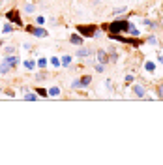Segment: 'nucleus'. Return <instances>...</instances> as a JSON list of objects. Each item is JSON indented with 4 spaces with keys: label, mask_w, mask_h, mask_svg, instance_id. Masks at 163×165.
Returning a JSON list of instances; mask_svg holds the SVG:
<instances>
[{
    "label": "nucleus",
    "mask_w": 163,
    "mask_h": 165,
    "mask_svg": "<svg viewBox=\"0 0 163 165\" xmlns=\"http://www.w3.org/2000/svg\"><path fill=\"white\" fill-rule=\"evenodd\" d=\"M127 26H130V21L127 19H116L109 25H103L101 28L107 30L109 34H127Z\"/></svg>",
    "instance_id": "1"
},
{
    "label": "nucleus",
    "mask_w": 163,
    "mask_h": 165,
    "mask_svg": "<svg viewBox=\"0 0 163 165\" xmlns=\"http://www.w3.org/2000/svg\"><path fill=\"white\" fill-rule=\"evenodd\" d=\"M109 38L111 40H115V41H120V43H126V45H131V47H141L143 45V40H139V38H126V36L122 34H109Z\"/></svg>",
    "instance_id": "2"
},
{
    "label": "nucleus",
    "mask_w": 163,
    "mask_h": 165,
    "mask_svg": "<svg viewBox=\"0 0 163 165\" xmlns=\"http://www.w3.org/2000/svg\"><path fill=\"white\" fill-rule=\"evenodd\" d=\"M75 30L79 32L83 38H94L96 32H98V26L96 25H77Z\"/></svg>",
    "instance_id": "3"
},
{
    "label": "nucleus",
    "mask_w": 163,
    "mask_h": 165,
    "mask_svg": "<svg viewBox=\"0 0 163 165\" xmlns=\"http://www.w3.org/2000/svg\"><path fill=\"white\" fill-rule=\"evenodd\" d=\"M26 32L30 34V36H36V38H47L49 32L45 30L43 26H34V25H28L26 26Z\"/></svg>",
    "instance_id": "4"
},
{
    "label": "nucleus",
    "mask_w": 163,
    "mask_h": 165,
    "mask_svg": "<svg viewBox=\"0 0 163 165\" xmlns=\"http://www.w3.org/2000/svg\"><path fill=\"white\" fill-rule=\"evenodd\" d=\"M90 83H92V77L90 75H83L81 79H75V81L71 83V88H86Z\"/></svg>",
    "instance_id": "5"
},
{
    "label": "nucleus",
    "mask_w": 163,
    "mask_h": 165,
    "mask_svg": "<svg viewBox=\"0 0 163 165\" xmlns=\"http://www.w3.org/2000/svg\"><path fill=\"white\" fill-rule=\"evenodd\" d=\"M6 19H8L10 23H15L17 26H21V25H23V19H21V13H19V10H10L8 13H6Z\"/></svg>",
    "instance_id": "6"
},
{
    "label": "nucleus",
    "mask_w": 163,
    "mask_h": 165,
    "mask_svg": "<svg viewBox=\"0 0 163 165\" xmlns=\"http://www.w3.org/2000/svg\"><path fill=\"white\" fill-rule=\"evenodd\" d=\"M131 90L137 98H146V90H144V87H141V84H133Z\"/></svg>",
    "instance_id": "7"
},
{
    "label": "nucleus",
    "mask_w": 163,
    "mask_h": 165,
    "mask_svg": "<svg viewBox=\"0 0 163 165\" xmlns=\"http://www.w3.org/2000/svg\"><path fill=\"white\" fill-rule=\"evenodd\" d=\"M69 41H71V43L73 45H83V41H84V38H83V36L81 34H71V36H69Z\"/></svg>",
    "instance_id": "8"
},
{
    "label": "nucleus",
    "mask_w": 163,
    "mask_h": 165,
    "mask_svg": "<svg viewBox=\"0 0 163 165\" xmlns=\"http://www.w3.org/2000/svg\"><path fill=\"white\" fill-rule=\"evenodd\" d=\"M6 62H8V64H10V66H11V68H15V66H17V64L21 62V58H19V56H17V55H8V56H6Z\"/></svg>",
    "instance_id": "9"
},
{
    "label": "nucleus",
    "mask_w": 163,
    "mask_h": 165,
    "mask_svg": "<svg viewBox=\"0 0 163 165\" xmlns=\"http://www.w3.org/2000/svg\"><path fill=\"white\" fill-rule=\"evenodd\" d=\"M98 62H100V64H103V66L109 62V55L105 53L103 49H100V51H98Z\"/></svg>",
    "instance_id": "10"
},
{
    "label": "nucleus",
    "mask_w": 163,
    "mask_h": 165,
    "mask_svg": "<svg viewBox=\"0 0 163 165\" xmlns=\"http://www.w3.org/2000/svg\"><path fill=\"white\" fill-rule=\"evenodd\" d=\"M127 34L130 36H133V38H139L141 36V32H139V28L133 25V23H130V26H127Z\"/></svg>",
    "instance_id": "11"
},
{
    "label": "nucleus",
    "mask_w": 163,
    "mask_h": 165,
    "mask_svg": "<svg viewBox=\"0 0 163 165\" xmlns=\"http://www.w3.org/2000/svg\"><path fill=\"white\" fill-rule=\"evenodd\" d=\"M10 69H11V66H10V64L6 62V58H4L2 62H0V73H2V75H6V73H8Z\"/></svg>",
    "instance_id": "12"
},
{
    "label": "nucleus",
    "mask_w": 163,
    "mask_h": 165,
    "mask_svg": "<svg viewBox=\"0 0 163 165\" xmlns=\"http://www.w3.org/2000/svg\"><path fill=\"white\" fill-rule=\"evenodd\" d=\"M60 66H64V68H69V66H71V56H69V55L62 56V60H60Z\"/></svg>",
    "instance_id": "13"
},
{
    "label": "nucleus",
    "mask_w": 163,
    "mask_h": 165,
    "mask_svg": "<svg viewBox=\"0 0 163 165\" xmlns=\"http://www.w3.org/2000/svg\"><path fill=\"white\" fill-rule=\"evenodd\" d=\"M77 56H79V58H83V56H90V51L86 47H81L79 51H77Z\"/></svg>",
    "instance_id": "14"
},
{
    "label": "nucleus",
    "mask_w": 163,
    "mask_h": 165,
    "mask_svg": "<svg viewBox=\"0 0 163 165\" xmlns=\"http://www.w3.org/2000/svg\"><path fill=\"white\" fill-rule=\"evenodd\" d=\"M144 69L150 71V73H154V71H156V64H154V62H146V64H144Z\"/></svg>",
    "instance_id": "15"
},
{
    "label": "nucleus",
    "mask_w": 163,
    "mask_h": 165,
    "mask_svg": "<svg viewBox=\"0 0 163 165\" xmlns=\"http://www.w3.org/2000/svg\"><path fill=\"white\" fill-rule=\"evenodd\" d=\"M2 32H4V34H10V32H13V25H10V23H6V25L2 26Z\"/></svg>",
    "instance_id": "16"
},
{
    "label": "nucleus",
    "mask_w": 163,
    "mask_h": 165,
    "mask_svg": "<svg viewBox=\"0 0 163 165\" xmlns=\"http://www.w3.org/2000/svg\"><path fill=\"white\" fill-rule=\"evenodd\" d=\"M47 64H49V60H47V58H39V60H38V64H36V66H38V68H41V69H43V68H47Z\"/></svg>",
    "instance_id": "17"
},
{
    "label": "nucleus",
    "mask_w": 163,
    "mask_h": 165,
    "mask_svg": "<svg viewBox=\"0 0 163 165\" xmlns=\"http://www.w3.org/2000/svg\"><path fill=\"white\" fill-rule=\"evenodd\" d=\"M109 60H111V62H116V60H118V55H116V51H115V47H111V56H109Z\"/></svg>",
    "instance_id": "18"
},
{
    "label": "nucleus",
    "mask_w": 163,
    "mask_h": 165,
    "mask_svg": "<svg viewBox=\"0 0 163 165\" xmlns=\"http://www.w3.org/2000/svg\"><path fill=\"white\" fill-rule=\"evenodd\" d=\"M25 68L26 69H34V68H36V62H34V60H25Z\"/></svg>",
    "instance_id": "19"
},
{
    "label": "nucleus",
    "mask_w": 163,
    "mask_h": 165,
    "mask_svg": "<svg viewBox=\"0 0 163 165\" xmlns=\"http://www.w3.org/2000/svg\"><path fill=\"white\" fill-rule=\"evenodd\" d=\"M49 96H60V88L58 87H53L51 90H49Z\"/></svg>",
    "instance_id": "20"
},
{
    "label": "nucleus",
    "mask_w": 163,
    "mask_h": 165,
    "mask_svg": "<svg viewBox=\"0 0 163 165\" xmlns=\"http://www.w3.org/2000/svg\"><path fill=\"white\" fill-rule=\"evenodd\" d=\"M36 92H38V96H41V98H47V94H49V90H45V88H36Z\"/></svg>",
    "instance_id": "21"
},
{
    "label": "nucleus",
    "mask_w": 163,
    "mask_h": 165,
    "mask_svg": "<svg viewBox=\"0 0 163 165\" xmlns=\"http://www.w3.org/2000/svg\"><path fill=\"white\" fill-rule=\"evenodd\" d=\"M49 62H51L53 66H56V68H60V58H58V56H53V58L49 60Z\"/></svg>",
    "instance_id": "22"
},
{
    "label": "nucleus",
    "mask_w": 163,
    "mask_h": 165,
    "mask_svg": "<svg viewBox=\"0 0 163 165\" xmlns=\"http://www.w3.org/2000/svg\"><path fill=\"white\" fill-rule=\"evenodd\" d=\"M34 10H36V6H34V4H26L25 6V11L26 13H34Z\"/></svg>",
    "instance_id": "23"
},
{
    "label": "nucleus",
    "mask_w": 163,
    "mask_h": 165,
    "mask_svg": "<svg viewBox=\"0 0 163 165\" xmlns=\"http://www.w3.org/2000/svg\"><path fill=\"white\" fill-rule=\"evenodd\" d=\"M133 81H135V77H133L131 73H127V75H126V83H127V84H131Z\"/></svg>",
    "instance_id": "24"
},
{
    "label": "nucleus",
    "mask_w": 163,
    "mask_h": 165,
    "mask_svg": "<svg viewBox=\"0 0 163 165\" xmlns=\"http://www.w3.org/2000/svg\"><path fill=\"white\" fill-rule=\"evenodd\" d=\"M36 23H38V26H43V23H45V17H43V15H39V17L36 19Z\"/></svg>",
    "instance_id": "25"
},
{
    "label": "nucleus",
    "mask_w": 163,
    "mask_h": 165,
    "mask_svg": "<svg viewBox=\"0 0 163 165\" xmlns=\"http://www.w3.org/2000/svg\"><path fill=\"white\" fill-rule=\"evenodd\" d=\"M36 98H38V94H26V96H25V99H30V102H34Z\"/></svg>",
    "instance_id": "26"
},
{
    "label": "nucleus",
    "mask_w": 163,
    "mask_h": 165,
    "mask_svg": "<svg viewBox=\"0 0 163 165\" xmlns=\"http://www.w3.org/2000/svg\"><path fill=\"white\" fill-rule=\"evenodd\" d=\"M103 69H105V66H103V64H96V71H98V73H101Z\"/></svg>",
    "instance_id": "27"
},
{
    "label": "nucleus",
    "mask_w": 163,
    "mask_h": 165,
    "mask_svg": "<svg viewBox=\"0 0 163 165\" xmlns=\"http://www.w3.org/2000/svg\"><path fill=\"white\" fill-rule=\"evenodd\" d=\"M148 43H152V45H156V43H158V40H156V36H150V38H148Z\"/></svg>",
    "instance_id": "28"
},
{
    "label": "nucleus",
    "mask_w": 163,
    "mask_h": 165,
    "mask_svg": "<svg viewBox=\"0 0 163 165\" xmlns=\"http://www.w3.org/2000/svg\"><path fill=\"white\" fill-rule=\"evenodd\" d=\"M15 53V47H6V55H13Z\"/></svg>",
    "instance_id": "29"
},
{
    "label": "nucleus",
    "mask_w": 163,
    "mask_h": 165,
    "mask_svg": "<svg viewBox=\"0 0 163 165\" xmlns=\"http://www.w3.org/2000/svg\"><path fill=\"white\" fill-rule=\"evenodd\" d=\"M158 96H159V98H163V83L159 84V88H158Z\"/></svg>",
    "instance_id": "30"
},
{
    "label": "nucleus",
    "mask_w": 163,
    "mask_h": 165,
    "mask_svg": "<svg viewBox=\"0 0 163 165\" xmlns=\"http://www.w3.org/2000/svg\"><path fill=\"white\" fill-rule=\"evenodd\" d=\"M144 25H146V26H150V28H154V26H156L152 21H148V19H144Z\"/></svg>",
    "instance_id": "31"
},
{
    "label": "nucleus",
    "mask_w": 163,
    "mask_h": 165,
    "mask_svg": "<svg viewBox=\"0 0 163 165\" xmlns=\"http://www.w3.org/2000/svg\"><path fill=\"white\" fill-rule=\"evenodd\" d=\"M36 79H38V81H43V79H45V73H38Z\"/></svg>",
    "instance_id": "32"
},
{
    "label": "nucleus",
    "mask_w": 163,
    "mask_h": 165,
    "mask_svg": "<svg viewBox=\"0 0 163 165\" xmlns=\"http://www.w3.org/2000/svg\"><path fill=\"white\" fill-rule=\"evenodd\" d=\"M124 11H126V8H116L115 10V13H124Z\"/></svg>",
    "instance_id": "33"
},
{
    "label": "nucleus",
    "mask_w": 163,
    "mask_h": 165,
    "mask_svg": "<svg viewBox=\"0 0 163 165\" xmlns=\"http://www.w3.org/2000/svg\"><path fill=\"white\" fill-rule=\"evenodd\" d=\"M158 60H159V64L163 66V55H159V56H158Z\"/></svg>",
    "instance_id": "34"
},
{
    "label": "nucleus",
    "mask_w": 163,
    "mask_h": 165,
    "mask_svg": "<svg viewBox=\"0 0 163 165\" xmlns=\"http://www.w3.org/2000/svg\"><path fill=\"white\" fill-rule=\"evenodd\" d=\"M0 47H2V41H0Z\"/></svg>",
    "instance_id": "35"
}]
</instances>
